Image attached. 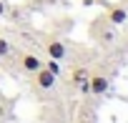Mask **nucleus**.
<instances>
[{
    "label": "nucleus",
    "mask_w": 128,
    "mask_h": 123,
    "mask_svg": "<svg viewBox=\"0 0 128 123\" xmlns=\"http://www.w3.org/2000/svg\"><path fill=\"white\" fill-rule=\"evenodd\" d=\"M106 18H108L110 25H123V23L128 20V10H126L123 5H110L108 13H106Z\"/></svg>",
    "instance_id": "20e7f679"
},
{
    "label": "nucleus",
    "mask_w": 128,
    "mask_h": 123,
    "mask_svg": "<svg viewBox=\"0 0 128 123\" xmlns=\"http://www.w3.org/2000/svg\"><path fill=\"white\" fill-rule=\"evenodd\" d=\"M38 68H43V60L35 53H20V70L23 73H35Z\"/></svg>",
    "instance_id": "7ed1b4c3"
},
{
    "label": "nucleus",
    "mask_w": 128,
    "mask_h": 123,
    "mask_svg": "<svg viewBox=\"0 0 128 123\" xmlns=\"http://www.w3.org/2000/svg\"><path fill=\"white\" fill-rule=\"evenodd\" d=\"M5 13H8V8H5V3H3V0H0V18H3Z\"/></svg>",
    "instance_id": "1a4fd4ad"
},
{
    "label": "nucleus",
    "mask_w": 128,
    "mask_h": 123,
    "mask_svg": "<svg viewBox=\"0 0 128 123\" xmlns=\"http://www.w3.org/2000/svg\"><path fill=\"white\" fill-rule=\"evenodd\" d=\"M43 48H45L48 58H53V60H66V55H68V45L58 38H53V35L43 40Z\"/></svg>",
    "instance_id": "f257e3e1"
},
{
    "label": "nucleus",
    "mask_w": 128,
    "mask_h": 123,
    "mask_svg": "<svg viewBox=\"0 0 128 123\" xmlns=\"http://www.w3.org/2000/svg\"><path fill=\"white\" fill-rule=\"evenodd\" d=\"M55 73H50L45 66L43 68H38L35 73H33V80H35V88H40V90H50L53 86H55Z\"/></svg>",
    "instance_id": "f03ea898"
},
{
    "label": "nucleus",
    "mask_w": 128,
    "mask_h": 123,
    "mask_svg": "<svg viewBox=\"0 0 128 123\" xmlns=\"http://www.w3.org/2000/svg\"><path fill=\"white\" fill-rule=\"evenodd\" d=\"M8 55H13V45H10L8 38L0 35V58H8Z\"/></svg>",
    "instance_id": "0eeeda50"
},
{
    "label": "nucleus",
    "mask_w": 128,
    "mask_h": 123,
    "mask_svg": "<svg viewBox=\"0 0 128 123\" xmlns=\"http://www.w3.org/2000/svg\"><path fill=\"white\" fill-rule=\"evenodd\" d=\"M88 86H90V93L93 96H103L108 90V78L100 76V73H93V76H88Z\"/></svg>",
    "instance_id": "39448f33"
},
{
    "label": "nucleus",
    "mask_w": 128,
    "mask_h": 123,
    "mask_svg": "<svg viewBox=\"0 0 128 123\" xmlns=\"http://www.w3.org/2000/svg\"><path fill=\"white\" fill-rule=\"evenodd\" d=\"M45 68H48L50 73L60 76V60H53V58H48V63H45Z\"/></svg>",
    "instance_id": "6e6552de"
},
{
    "label": "nucleus",
    "mask_w": 128,
    "mask_h": 123,
    "mask_svg": "<svg viewBox=\"0 0 128 123\" xmlns=\"http://www.w3.org/2000/svg\"><path fill=\"white\" fill-rule=\"evenodd\" d=\"M88 76H90V70H88V68H83V66H80V68H76V70H73V83H76V86H78V83H83V80H86V78H88Z\"/></svg>",
    "instance_id": "423d86ee"
}]
</instances>
